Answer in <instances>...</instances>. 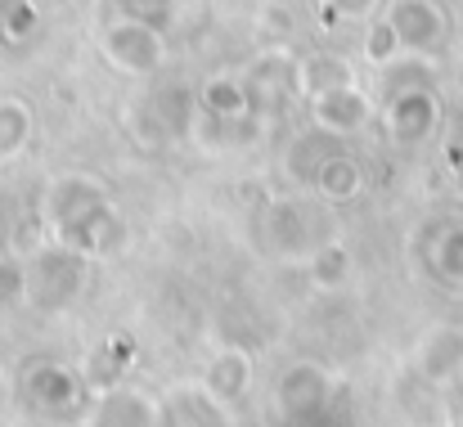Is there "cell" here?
Segmentation results:
<instances>
[{"instance_id": "obj_4", "label": "cell", "mask_w": 463, "mask_h": 427, "mask_svg": "<svg viewBox=\"0 0 463 427\" xmlns=\"http://www.w3.org/2000/svg\"><path fill=\"white\" fill-rule=\"evenodd\" d=\"M328 401H333V378H328L324 365L298 360V365L284 369V378H279V410H284L293 423L319 419V414L328 410Z\"/></svg>"}, {"instance_id": "obj_9", "label": "cell", "mask_w": 463, "mask_h": 427, "mask_svg": "<svg viewBox=\"0 0 463 427\" xmlns=\"http://www.w3.org/2000/svg\"><path fill=\"white\" fill-rule=\"evenodd\" d=\"M86 427H162V405L140 387H109L90 405Z\"/></svg>"}, {"instance_id": "obj_6", "label": "cell", "mask_w": 463, "mask_h": 427, "mask_svg": "<svg viewBox=\"0 0 463 427\" xmlns=\"http://www.w3.org/2000/svg\"><path fill=\"white\" fill-rule=\"evenodd\" d=\"M243 81H248V95H252V109L257 113L261 109H279L298 90V59L288 50H261L248 63Z\"/></svg>"}, {"instance_id": "obj_7", "label": "cell", "mask_w": 463, "mask_h": 427, "mask_svg": "<svg viewBox=\"0 0 463 427\" xmlns=\"http://www.w3.org/2000/svg\"><path fill=\"white\" fill-rule=\"evenodd\" d=\"M369 113H373V109H369V95H364L360 86H337V90H324V95L310 100V122H315V131L337 136V140L364 131V127H369Z\"/></svg>"}, {"instance_id": "obj_3", "label": "cell", "mask_w": 463, "mask_h": 427, "mask_svg": "<svg viewBox=\"0 0 463 427\" xmlns=\"http://www.w3.org/2000/svg\"><path fill=\"white\" fill-rule=\"evenodd\" d=\"M109 203H113V194H109V185L99 176H90V171H63V176H54L41 189L36 212H41V225L54 234V230L72 225L77 216H90V212H99Z\"/></svg>"}, {"instance_id": "obj_14", "label": "cell", "mask_w": 463, "mask_h": 427, "mask_svg": "<svg viewBox=\"0 0 463 427\" xmlns=\"http://www.w3.org/2000/svg\"><path fill=\"white\" fill-rule=\"evenodd\" d=\"M198 109L212 113V118H252V95H248V81L243 77H230V72H216L203 81L198 90Z\"/></svg>"}, {"instance_id": "obj_5", "label": "cell", "mask_w": 463, "mask_h": 427, "mask_svg": "<svg viewBox=\"0 0 463 427\" xmlns=\"http://www.w3.org/2000/svg\"><path fill=\"white\" fill-rule=\"evenodd\" d=\"M324 239H328V234H315V216H310L307 203H298V198H279V203L266 212V243H270L279 257H288V261H302V266H307V257Z\"/></svg>"}, {"instance_id": "obj_19", "label": "cell", "mask_w": 463, "mask_h": 427, "mask_svg": "<svg viewBox=\"0 0 463 427\" xmlns=\"http://www.w3.org/2000/svg\"><path fill=\"white\" fill-rule=\"evenodd\" d=\"M364 54H369V63H378V68H387V63L401 54V41H396V32H392L387 18L373 23V32H369V41H364Z\"/></svg>"}, {"instance_id": "obj_2", "label": "cell", "mask_w": 463, "mask_h": 427, "mask_svg": "<svg viewBox=\"0 0 463 427\" xmlns=\"http://www.w3.org/2000/svg\"><path fill=\"white\" fill-rule=\"evenodd\" d=\"M99 54L127 77H149L166 63V41L145 18H118L99 32Z\"/></svg>"}, {"instance_id": "obj_15", "label": "cell", "mask_w": 463, "mask_h": 427, "mask_svg": "<svg viewBox=\"0 0 463 427\" xmlns=\"http://www.w3.org/2000/svg\"><path fill=\"white\" fill-rule=\"evenodd\" d=\"M337 86H355V68L342 59V54H310L298 59V95H324V90H337Z\"/></svg>"}, {"instance_id": "obj_12", "label": "cell", "mask_w": 463, "mask_h": 427, "mask_svg": "<svg viewBox=\"0 0 463 427\" xmlns=\"http://www.w3.org/2000/svg\"><path fill=\"white\" fill-rule=\"evenodd\" d=\"M432 122H437V104L423 95V90H401L396 100H392V109H387V131H392V140H423L428 131H432Z\"/></svg>"}, {"instance_id": "obj_18", "label": "cell", "mask_w": 463, "mask_h": 427, "mask_svg": "<svg viewBox=\"0 0 463 427\" xmlns=\"http://www.w3.org/2000/svg\"><path fill=\"white\" fill-rule=\"evenodd\" d=\"M32 144V109L23 100H0V162H14Z\"/></svg>"}, {"instance_id": "obj_16", "label": "cell", "mask_w": 463, "mask_h": 427, "mask_svg": "<svg viewBox=\"0 0 463 427\" xmlns=\"http://www.w3.org/2000/svg\"><path fill=\"white\" fill-rule=\"evenodd\" d=\"M27 392H32V401L45 405V410H68V405L81 401V383H77L63 365H36L32 378H27Z\"/></svg>"}, {"instance_id": "obj_1", "label": "cell", "mask_w": 463, "mask_h": 427, "mask_svg": "<svg viewBox=\"0 0 463 427\" xmlns=\"http://www.w3.org/2000/svg\"><path fill=\"white\" fill-rule=\"evenodd\" d=\"M18 270H23V301H32L41 310H63L86 292L90 257L77 248L50 243V248H36Z\"/></svg>"}, {"instance_id": "obj_13", "label": "cell", "mask_w": 463, "mask_h": 427, "mask_svg": "<svg viewBox=\"0 0 463 427\" xmlns=\"http://www.w3.org/2000/svg\"><path fill=\"white\" fill-rule=\"evenodd\" d=\"M315 189H319L324 203H351L364 189V166L346 153H328L315 166Z\"/></svg>"}, {"instance_id": "obj_11", "label": "cell", "mask_w": 463, "mask_h": 427, "mask_svg": "<svg viewBox=\"0 0 463 427\" xmlns=\"http://www.w3.org/2000/svg\"><path fill=\"white\" fill-rule=\"evenodd\" d=\"M387 23H392L401 50H432L441 41V14L428 0H396Z\"/></svg>"}, {"instance_id": "obj_10", "label": "cell", "mask_w": 463, "mask_h": 427, "mask_svg": "<svg viewBox=\"0 0 463 427\" xmlns=\"http://www.w3.org/2000/svg\"><path fill=\"white\" fill-rule=\"evenodd\" d=\"M50 239L63 243V248H77V252H86V257L95 261V257H104V252L118 243V207L109 203V207H99V212H90V216H77L72 225L54 230Z\"/></svg>"}, {"instance_id": "obj_17", "label": "cell", "mask_w": 463, "mask_h": 427, "mask_svg": "<svg viewBox=\"0 0 463 427\" xmlns=\"http://www.w3.org/2000/svg\"><path fill=\"white\" fill-rule=\"evenodd\" d=\"M307 275L315 288H328V292L342 288L346 275H351V252H346V243H342V239H324L307 257Z\"/></svg>"}, {"instance_id": "obj_20", "label": "cell", "mask_w": 463, "mask_h": 427, "mask_svg": "<svg viewBox=\"0 0 463 427\" xmlns=\"http://www.w3.org/2000/svg\"><path fill=\"white\" fill-rule=\"evenodd\" d=\"M324 5V14H333V18H369L373 9H378V0H319Z\"/></svg>"}, {"instance_id": "obj_8", "label": "cell", "mask_w": 463, "mask_h": 427, "mask_svg": "<svg viewBox=\"0 0 463 427\" xmlns=\"http://www.w3.org/2000/svg\"><path fill=\"white\" fill-rule=\"evenodd\" d=\"M252 369H257V360H252V351H243V346H221L216 356H212V365L203 369V396L212 401V405H239L248 392H252Z\"/></svg>"}]
</instances>
